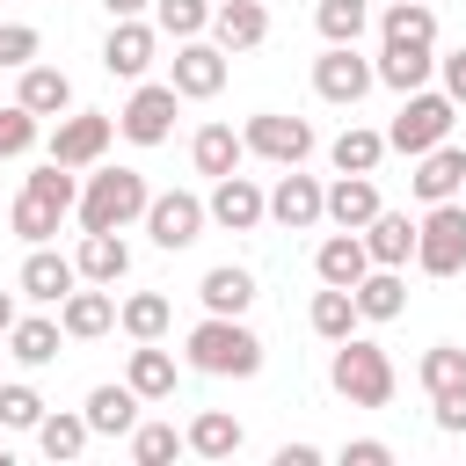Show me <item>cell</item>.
<instances>
[{"label":"cell","instance_id":"cell-1","mask_svg":"<svg viewBox=\"0 0 466 466\" xmlns=\"http://www.w3.org/2000/svg\"><path fill=\"white\" fill-rule=\"evenodd\" d=\"M189 364L204 379H255L262 371V335L240 313H204L189 328Z\"/></svg>","mask_w":466,"mask_h":466},{"label":"cell","instance_id":"cell-2","mask_svg":"<svg viewBox=\"0 0 466 466\" xmlns=\"http://www.w3.org/2000/svg\"><path fill=\"white\" fill-rule=\"evenodd\" d=\"M146 175L138 167H95L87 182H80V233H124L131 218H146Z\"/></svg>","mask_w":466,"mask_h":466},{"label":"cell","instance_id":"cell-3","mask_svg":"<svg viewBox=\"0 0 466 466\" xmlns=\"http://www.w3.org/2000/svg\"><path fill=\"white\" fill-rule=\"evenodd\" d=\"M328 386H335L350 408H386V400H393V357H386L371 335H342L335 357H328Z\"/></svg>","mask_w":466,"mask_h":466},{"label":"cell","instance_id":"cell-4","mask_svg":"<svg viewBox=\"0 0 466 466\" xmlns=\"http://www.w3.org/2000/svg\"><path fill=\"white\" fill-rule=\"evenodd\" d=\"M451 124H459V102L444 95V87H415V95H400V116L386 124V153H430V146H444L451 138Z\"/></svg>","mask_w":466,"mask_h":466},{"label":"cell","instance_id":"cell-5","mask_svg":"<svg viewBox=\"0 0 466 466\" xmlns=\"http://www.w3.org/2000/svg\"><path fill=\"white\" fill-rule=\"evenodd\" d=\"M415 269L422 277H459L466 269V197H444L415 226Z\"/></svg>","mask_w":466,"mask_h":466},{"label":"cell","instance_id":"cell-6","mask_svg":"<svg viewBox=\"0 0 466 466\" xmlns=\"http://www.w3.org/2000/svg\"><path fill=\"white\" fill-rule=\"evenodd\" d=\"M371 87H379V73H371V58H364L357 44H328V51L313 58V95H320V102L357 109Z\"/></svg>","mask_w":466,"mask_h":466},{"label":"cell","instance_id":"cell-7","mask_svg":"<svg viewBox=\"0 0 466 466\" xmlns=\"http://www.w3.org/2000/svg\"><path fill=\"white\" fill-rule=\"evenodd\" d=\"M175 109H182V95H175L167 80H138L131 102L116 109V138H131V146H160V138L175 131Z\"/></svg>","mask_w":466,"mask_h":466},{"label":"cell","instance_id":"cell-8","mask_svg":"<svg viewBox=\"0 0 466 466\" xmlns=\"http://www.w3.org/2000/svg\"><path fill=\"white\" fill-rule=\"evenodd\" d=\"M240 146H248L255 160L299 167V160L313 153V124H306V116H284V109H262V116H248V124H240Z\"/></svg>","mask_w":466,"mask_h":466},{"label":"cell","instance_id":"cell-9","mask_svg":"<svg viewBox=\"0 0 466 466\" xmlns=\"http://www.w3.org/2000/svg\"><path fill=\"white\" fill-rule=\"evenodd\" d=\"M204 226H211V218H204V197H189V189H153V197H146V233H153V248L182 255Z\"/></svg>","mask_w":466,"mask_h":466},{"label":"cell","instance_id":"cell-10","mask_svg":"<svg viewBox=\"0 0 466 466\" xmlns=\"http://www.w3.org/2000/svg\"><path fill=\"white\" fill-rule=\"evenodd\" d=\"M109 138H116V116H102V109H66L58 131H51V160H58V167H95V160L109 153Z\"/></svg>","mask_w":466,"mask_h":466},{"label":"cell","instance_id":"cell-11","mask_svg":"<svg viewBox=\"0 0 466 466\" xmlns=\"http://www.w3.org/2000/svg\"><path fill=\"white\" fill-rule=\"evenodd\" d=\"M167 87H175L182 102H211V95L226 87V51H218L211 36H182V44H175V73H167Z\"/></svg>","mask_w":466,"mask_h":466},{"label":"cell","instance_id":"cell-12","mask_svg":"<svg viewBox=\"0 0 466 466\" xmlns=\"http://www.w3.org/2000/svg\"><path fill=\"white\" fill-rule=\"evenodd\" d=\"M204 218H211V226H226V233H255V226L269 218V189H255V182L233 167V175H218V182H211Z\"/></svg>","mask_w":466,"mask_h":466},{"label":"cell","instance_id":"cell-13","mask_svg":"<svg viewBox=\"0 0 466 466\" xmlns=\"http://www.w3.org/2000/svg\"><path fill=\"white\" fill-rule=\"evenodd\" d=\"M153 51H160V29H153L146 15H124V22H109V44H102V66H109L116 80H146V66H153Z\"/></svg>","mask_w":466,"mask_h":466},{"label":"cell","instance_id":"cell-14","mask_svg":"<svg viewBox=\"0 0 466 466\" xmlns=\"http://www.w3.org/2000/svg\"><path fill=\"white\" fill-rule=\"evenodd\" d=\"M408 189L422 197V204H444V197H466V153L444 138V146H430V153H415V175H408Z\"/></svg>","mask_w":466,"mask_h":466},{"label":"cell","instance_id":"cell-15","mask_svg":"<svg viewBox=\"0 0 466 466\" xmlns=\"http://www.w3.org/2000/svg\"><path fill=\"white\" fill-rule=\"evenodd\" d=\"M357 233H364V255H371L379 269H408V262H415V218H408V211H386V204H379Z\"/></svg>","mask_w":466,"mask_h":466},{"label":"cell","instance_id":"cell-16","mask_svg":"<svg viewBox=\"0 0 466 466\" xmlns=\"http://www.w3.org/2000/svg\"><path fill=\"white\" fill-rule=\"evenodd\" d=\"M58 328H66V342H95V335H109L116 328V299H109V284H73L66 299H58Z\"/></svg>","mask_w":466,"mask_h":466},{"label":"cell","instance_id":"cell-17","mask_svg":"<svg viewBox=\"0 0 466 466\" xmlns=\"http://www.w3.org/2000/svg\"><path fill=\"white\" fill-rule=\"evenodd\" d=\"M269 36V7L262 0H211V44L233 58V51H255Z\"/></svg>","mask_w":466,"mask_h":466},{"label":"cell","instance_id":"cell-18","mask_svg":"<svg viewBox=\"0 0 466 466\" xmlns=\"http://www.w3.org/2000/svg\"><path fill=\"white\" fill-rule=\"evenodd\" d=\"M320 182L313 175H299V167H284L277 175V189H269V218L284 226V233H306V226H320Z\"/></svg>","mask_w":466,"mask_h":466},{"label":"cell","instance_id":"cell-19","mask_svg":"<svg viewBox=\"0 0 466 466\" xmlns=\"http://www.w3.org/2000/svg\"><path fill=\"white\" fill-rule=\"evenodd\" d=\"M22 299H36V306H58L73 284H80V269H73V255H58V248H29V262H22Z\"/></svg>","mask_w":466,"mask_h":466},{"label":"cell","instance_id":"cell-20","mask_svg":"<svg viewBox=\"0 0 466 466\" xmlns=\"http://www.w3.org/2000/svg\"><path fill=\"white\" fill-rule=\"evenodd\" d=\"M350 299H357V320H371V328H379V320H400V313H408V277L371 262V269L350 284Z\"/></svg>","mask_w":466,"mask_h":466},{"label":"cell","instance_id":"cell-21","mask_svg":"<svg viewBox=\"0 0 466 466\" xmlns=\"http://www.w3.org/2000/svg\"><path fill=\"white\" fill-rule=\"evenodd\" d=\"M371 73H379L393 95H415V87H430V73H437V51H430V44H379Z\"/></svg>","mask_w":466,"mask_h":466},{"label":"cell","instance_id":"cell-22","mask_svg":"<svg viewBox=\"0 0 466 466\" xmlns=\"http://www.w3.org/2000/svg\"><path fill=\"white\" fill-rule=\"evenodd\" d=\"M371 211H379V182H371V175H335L328 197H320V218H335L342 233H357Z\"/></svg>","mask_w":466,"mask_h":466},{"label":"cell","instance_id":"cell-23","mask_svg":"<svg viewBox=\"0 0 466 466\" xmlns=\"http://www.w3.org/2000/svg\"><path fill=\"white\" fill-rule=\"evenodd\" d=\"M73 269H80V284H124V277H131V248H124V233H80Z\"/></svg>","mask_w":466,"mask_h":466},{"label":"cell","instance_id":"cell-24","mask_svg":"<svg viewBox=\"0 0 466 466\" xmlns=\"http://www.w3.org/2000/svg\"><path fill=\"white\" fill-rule=\"evenodd\" d=\"M15 102H22L29 116H66V109H73V80H66L58 66H36V58H29V66H22Z\"/></svg>","mask_w":466,"mask_h":466},{"label":"cell","instance_id":"cell-25","mask_svg":"<svg viewBox=\"0 0 466 466\" xmlns=\"http://www.w3.org/2000/svg\"><path fill=\"white\" fill-rule=\"evenodd\" d=\"M364 269H371V255H364V233H328V240L313 248V277H320V284H342V291H350Z\"/></svg>","mask_w":466,"mask_h":466},{"label":"cell","instance_id":"cell-26","mask_svg":"<svg viewBox=\"0 0 466 466\" xmlns=\"http://www.w3.org/2000/svg\"><path fill=\"white\" fill-rule=\"evenodd\" d=\"M58 342H66V328L58 320H44V313H15V328H7V357L15 364H29V371H44V364H58Z\"/></svg>","mask_w":466,"mask_h":466},{"label":"cell","instance_id":"cell-27","mask_svg":"<svg viewBox=\"0 0 466 466\" xmlns=\"http://www.w3.org/2000/svg\"><path fill=\"white\" fill-rule=\"evenodd\" d=\"M138 408H146V400H138V393H131V386L116 379V386H95L80 415H87V430H95V437H131V422H138Z\"/></svg>","mask_w":466,"mask_h":466},{"label":"cell","instance_id":"cell-28","mask_svg":"<svg viewBox=\"0 0 466 466\" xmlns=\"http://www.w3.org/2000/svg\"><path fill=\"white\" fill-rule=\"evenodd\" d=\"M124 386H131L138 400H175V357H167L160 342H138L131 364H124Z\"/></svg>","mask_w":466,"mask_h":466},{"label":"cell","instance_id":"cell-29","mask_svg":"<svg viewBox=\"0 0 466 466\" xmlns=\"http://www.w3.org/2000/svg\"><path fill=\"white\" fill-rule=\"evenodd\" d=\"M240 444H248V430H240L226 408H204V415L182 430V451H197V459H233Z\"/></svg>","mask_w":466,"mask_h":466},{"label":"cell","instance_id":"cell-30","mask_svg":"<svg viewBox=\"0 0 466 466\" xmlns=\"http://www.w3.org/2000/svg\"><path fill=\"white\" fill-rule=\"evenodd\" d=\"M189 160H197V175H211V182H218V175H233V167L248 160V146H240V131H233V124H204V131L189 138Z\"/></svg>","mask_w":466,"mask_h":466},{"label":"cell","instance_id":"cell-31","mask_svg":"<svg viewBox=\"0 0 466 466\" xmlns=\"http://www.w3.org/2000/svg\"><path fill=\"white\" fill-rule=\"evenodd\" d=\"M197 299H204V313H248L255 306V277L240 262H218V269H204Z\"/></svg>","mask_w":466,"mask_h":466},{"label":"cell","instance_id":"cell-32","mask_svg":"<svg viewBox=\"0 0 466 466\" xmlns=\"http://www.w3.org/2000/svg\"><path fill=\"white\" fill-rule=\"evenodd\" d=\"M167 320H175V306H167L160 291H131V299H116V328H124L131 342H160Z\"/></svg>","mask_w":466,"mask_h":466},{"label":"cell","instance_id":"cell-33","mask_svg":"<svg viewBox=\"0 0 466 466\" xmlns=\"http://www.w3.org/2000/svg\"><path fill=\"white\" fill-rule=\"evenodd\" d=\"M379 36H386V44H437V15H430V0H386Z\"/></svg>","mask_w":466,"mask_h":466},{"label":"cell","instance_id":"cell-34","mask_svg":"<svg viewBox=\"0 0 466 466\" xmlns=\"http://www.w3.org/2000/svg\"><path fill=\"white\" fill-rule=\"evenodd\" d=\"M306 320H313L320 342H342V335H357V299H350L342 284H320L313 306H306Z\"/></svg>","mask_w":466,"mask_h":466},{"label":"cell","instance_id":"cell-35","mask_svg":"<svg viewBox=\"0 0 466 466\" xmlns=\"http://www.w3.org/2000/svg\"><path fill=\"white\" fill-rule=\"evenodd\" d=\"M328 160H335V175H371V167L386 160V131H364V124H350V131L328 146Z\"/></svg>","mask_w":466,"mask_h":466},{"label":"cell","instance_id":"cell-36","mask_svg":"<svg viewBox=\"0 0 466 466\" xmlns=\"http://www.w3.org/2000/svg\"><path fill=\"white\" fill-rule=\"evenodd\" d=\"M87 437H95V430H87V415H73V408H58V415L36 422V451H44V459H80Z\"/></svg>","mask_w":466,"mask_h":466},{"label":"cell","instance_id":"cell-37","mask_svg":"<svg viewBox=\"0 0 466 466\" xmlns=\"http://www.w3.org/2000/svg\"><path fill=\"white\" fill-rule=\"evenodd\" d=\"M415 379H422V393H451V386H466V350H459V342H430L422 364H415Z\"/></svg>","mask_w":466,"mask_h":466},{"label":"cell","instance_id":"cell-38","mask_svg":"<svg viewBox=\"0 0 466 466\" xmlns=\"http://www.w3.org/2000/svg\"><path fill=\"white\" fill-rule=\"evenodd\" d=\"M153 29L160 36H204L211 29V0H153Z\"/></svg>","mask_w":466,"mask_h":466},{"label":"cell","instance_id":"cell-39","mask_svg":"<svg viewBox=\"0 0 466 466\" xmlns=\"http://www.w3.org/2000/svg\"><path fill=\"white\" fill-rule=\"evenodd\" d=\"M313 22H320V36H328V44H357V36H364V22H371V0H320V7H313Z\"/></svg>","mask_w":466,"mask_h":466},{"label":"cell","instance_id":"cell-40","mask_svg":"<svg viewBox=\"0 0 466 466\" xmlns=\"http://www.w3.org/2000/svg\"><path fill=\"white\" fill-rule=\"evenodd\" d=\"M22 189L44 197L51 211H73V204H80V182H73V167H58V160H44L36 175H22Z\"/></svg>","mask_w":466,"mask_h":466},{"label":"cell","instance_id":"cell-41","mask_svg":"<svg viewBox=\"0 0 466 466\" xmlns=\"http://www.w3.org/2000/svg\"><path fill=\"white\" fill-rule=\"evenodd\" d=\"M58 218H66V211H51V204H44V197H29V189H22V197H15V211H7V226H15L29 248H44V240L58 233Z\"/></svg>","mask_w":466,"mask_h":466},{"label":"cell","instance_id":"cell-42","mask_svg":"<svg viewBox=\"0 0 466 466\" xmlns=\"http://www.w3.org/2000/svg\"><path fill=\"white\" fill-rule=\"evenodd\" d=\"M182 451V430L175 422H131V459L138 466H167Z\"/></svg>","mask_w":466,"mask_h":466},{"label":"cell","instance_id":"cell-43","mask_svg":"<svg viewBox=\"0 0 466 466\" xmlns=\"http://www.w3.org/2000/svg\"><path fill=\"white\" fill-rule=\"evenodd\" d=\"M44 422V393L22 379H0V430H36Z\"/></svg>","mask_w":466,"mask_h":466},{"label":"cell","instance_id":"cell-44","mask_svg":"<svg viewBox=\"0 0 466 466\" xmlns=\"http://www.w3.org/2000/svg\"><path fill=\"white\" fill-rule=\"evenodd\" d=\"M36 131H44V116H29L22 102H0V160H22L36 146Z\"/></svg>","mask_w":466,"mask_h":466},{"label":"cell","instance_id":"cell-45","mask_svg":"<svg viewBox=\"0 0 466 466\" xmlns=\"http://www.w3.org/2000/svg\"><path fill=\"white\" fill-rule=\"evenodd\" d=\"M36 51H44V36L29 22H0V73H22Z\"/></svg>","mask_w":466,"mask_h":466},{"label":"cell","instance_id":"cell-46","mask_svg":"<svg viewBox=\"0 0 466 466\" xmlns=\"http://www.w3.org/2000/svg\"><path fill=\"white\" fill-rule=\"evenodd\" d=\"M342 466H393V444L386 437H350L342 444Z\"/></svg>","mask_w":466,"mask_h":466},{"label":"cell","instance_id":"cell-47","mask_svg":"<svg viewBox=\"0 0 466 466\" xmlns=\"http://www.w3.org/2000/svg\"><path fill=\"white\" fill-rule=\"evenodd\" d=\"M430 400H437V430H444V437H466V386L430 393Z\"/></svg>","mask_w":466,"mask_h":466},{"label":"cell","instance_id":"cell-48","mask_svg":"<svg viewBox=\"0 0 466 466\" xmlns=\"http://www.w3.org/2000/svg\"><path fill=\"white\" fill-rule=\"evenodd\" d=\"M437 80H444V95L466 109V51H444V58H437Z\"/></svg>","mask_w":466,"mask_h":466},{"label":"cell","instance_id":"cell-49","mask_svg":"<svg viewBox=\"0 0 466 466\" xmlns=\"http://www.w3.org/2000/svg\"><path fill=\"white\" fill-rule=\"evenodd\" d=\"M277 466H320V444H277Z\"/></svg>","mask_w":466,"mask_h":466},{"label":"cell","instance_id":"cell-50","mask_svg":"<svg viewBox=\"0 0 466 466\" xmlns=\"http://www.w3.org/2000/svg\"><path fill=\"white\" fill-rule=\"evenodd\" d=\"M102 7H109V22H124V15H146L153 0H102Z\"/></svg>","mask_w":466,"mask_h":466},{"label":"cell","instance_id":"cell-51","mask_svg":"<svg viewBox=\"0 0 466 466\" xmlns=\"http://www.w3.org/2000/svg\"><path fill=\"white\" fill-rule=\"evenodd\" d=\"M15 328V291H0V335Z\"/></svg>","mask_w":466,"mask_h":466}]
</instances>
